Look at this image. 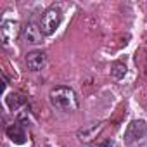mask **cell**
Here are the masks:
<instances>
[{
  "label": "cell",
  "mask_w": 147,
  "mask_h": 147,
  "mask_svg": "<svg viewBox=\"0 0 147 147\" xmlns=\"http://www.w3.org/2000/svg\"><path fill=\"white\" fill-rule=\"evenodd\" d=\"M49 100H50L52 107H55L62 113H75L80 106L76 92L69 87H66V85L54 87L49 94Z\"/></svg>",
  "instance_id": "cell-1"
},
{
  "label": "cell",
  "mask_w": 147,
  "mask_h": 147,
  "mask_svg": "<svg viewBox=\"0 0 147 147\" xmlns=\"http://www.w3.org/2000/svg\"><path fill=\"white\" fill-rule=\"evenodd\" d=\"M61 21H62V12L59 7H49L43 16H42V21H40V28H42V33L45 36H50L55 33V30L61 26Z\"/></svg>",
  "instance_id": "cell-2"
},
{
  "label": "cell",
  "mask_w": 147,
  "mask_h": 147,
  "mask_svg": "<svg viewBox=\"0 0 147 147\" xmlns=\"http://www.w3.org/2000/svg\"><path fill=\"white\" fill-rule=\"evenodd\" d=\"M19 35V23L14 19H5L0 24V38H2L4 45L12 43Z\"/></svg>",
  "instance_id": "cell-3"
},
{
  "label": "cell",
  "mask_w": 147,
  "mask_h": 147,
  "mask_svg": "<svg viewBox=\"0 0 147 147\" xmlns=\"http://www.w3.org/2000/svg\"><path fill=\"white\" fill-rule=\"evenodd\" d=\"M145 131H147V125L142 119H133L125 130V142L126 144H133L138 138H142Z\"/></svg>",
  "instance_id": "cell-4"
},
{
  "label": "cell",
  "mask_w": 147,
  "mask_h": 147,
  "mask_svg": "<svg viewBox=\"0 0 147 147\" xmlns=\"http://www.w3.org/2000/svg\"><path fill=\"white\" fill-rule=\"evenodd\" d=\"M47 64V54L43 50H33L26 54V66L30 71H42Z\"/></svg>",
  "instance_id": "cell-5"
},
{
  "label": "cell",
  "mask_w": 147,
  "mask_h": 147,
  "mask_svg": "<svg viewBox=\"0 0 147 147\" xmlns=\"http://www.w3.org/2000/svg\"><path fill=\"white\" fill-rule=\"evenodd\" d=\"M102 130H104V123H90V125L80 128L76 131V135H78V138L82 142H92V140H95L99 137V133Z\"/></svg>",
  "instance_id": "cell-6"
},
{
  "label": "cell",
  "mask_w": 147,
  "mask_h": 147,
  "mask_svg": "<svg viewBox=\"0 0 147 147\" xmlns=\"http://www.w3.org/2000/svg\"><path fill=\"white\" fill-rule=\"evenodd\" d=\"M23 33H24V40L28 42V43H31V45H38V43H42V40H43V33H42V28L40 26H36L35 23H26V26L23 28Z\"/></svg>",
  "instance_id": "cell-7"
},
{
  "label": "cell",
  "mask_w": 147,
  "mask_h": 147,
  "mask_svg": "<svg viewBox=\"0 0 147 147\" xmlns=\"http://www.w3.org/2000/svg\"><path fill=\"white\" fill-rule=\"evenodd\" d=\"M7 135H9V138L12 140V142H16V144H23L24 142V131L21 130V126L19 125H11L9 128H7Z\"/></svg>",
  "instance_id": "cell-8"
},
{
  "label": "cell",
  "mask_w": 147,
  "mask_h": 147,
  "mask_svg": "<svg viewBox=\"0 0 147 147\" xmlns=\"http://www.w3.org/2000/svg\"><path fill=\"white\" fill-rule=\"evenodd\" d=\"M111 75L116 78V80H121L125 75H126V66L123 62H114L113 67H111Z\"/></svg>",
  "instance_id": "cell-9"
},
{
  "label": "cell",
  "mask_w": 147,
  "mask_h": 147,
  "mask_svg": "<svg viewBox=\"0 0 147 147\" xmlns=\"http://www.w3.org/2000/svg\"><path fill=\"white\" fill-rule=\"evenodd\" d=\"M19 104H23V100L19 99V95H9L7 97V106L14 111V109H18V106Z\"/></svg>",
  "instance_id": "cell-10"
},
{
  "label": "cell",
  "mask_w": 147,
  "mask_h": 147,
  "mask_svg": "<svg viewBox=\"0 0 147 147\" xmlns=\"http://www.w3.org/2000/svg\"><path fill=\"white\" fill-rule=\"evenodd\" d=\"M92 147H114V140L113 138H99Z\"/></svg>",
  "instance_id": "cell-11"
}]
</instances>
